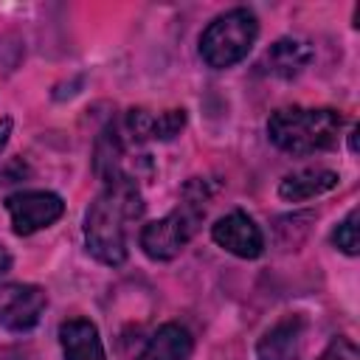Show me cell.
Listing matches in <instances>:
<instances>
[{
	"label": "cell",
	"instance_id": "cell-12",
	"mask_svg": "<svg viewBox=\"0 0 360 360\" xmlns=\"http://www.w3.org/2000/svg\"><path fill=\"white\" fill-rule=\"evenodd\" d=\"M129 132L138 141H172L183 127H186V112L183 110H166V112H149V110H129L127 115Z\"/></svg>",
	"mask_w": 360,
	"mask_h": 360
},
{
	"label": "cell",
	"instance_id": "cell-13",
	"mask_svg": "<svg viewBox=\"0 0 360 360\" xmlns=\"http://www.w3.org/2000/svg\"><path fill=\"white\" fill-rule=\"evenodd\" d=\"M191 332L180 323H163L146 343L138 360H188Z\"/></svg>",
	"mask_w": 360,
	"mask_h": 360
},
{
	"label": "cell",
	"instance_id": "cell-10",
	"mask_svg": "<svg viewBox=\"0 0 360 360\" xmlns=\"http://www.w3.org/2000/svg\"><path fill=\"white\" fill-rule=\"evenodd\" d=\"M59 343L65 360H107L98 329L87 318H70L59 326Z\"/></svg>",
	"mask_w": 360,
	"mask_h": 360
},
{
	"label": "cell",
	"instance_id": "cell-9",
	"mask_svg": "<svg viewBox=\"0 0 360 360\" xmlns=\"http://www.w3.org/2000/svg\"><path fill=\"white\" fill-rule=\"evenodd\" d=\"M312 62V48L301 39H292V37H284V39H276L264 56L259 59V68L276 79H292L298 76L307 65Z\"/></svg>",
	"mask_w": 360,
	"mask_h": 360
},
{
	"label": "cell",
	"instance_id": "cell-1",
	"mask_svg": "<svg viewBox=\"0 0 360 360\" xmlns=\"http://www.w3.org/2000/svg\"><path fill=\"white\" fill-rule=\"evenodd\" d=\"M143 214V200L138 183L121 174L104 186L84 217L87 250L104 264H121L127 259V231Z\"/></svg>",
	"mask_w": 360,
	"mask_h": 360
},
{
	"label": "cell",
	"instance_id": "cell-18",
	"mask_svg": "<svg viewBox=\"0 0 360 360\" xmlns=\"http://www.w3.org/2000/svg\"><path fill=\"white\" fill-rule=\"evenodd\" d=\"M349 149L352 152H357V127L352 129V135H349Z\"/></svg>",
	"mask_w": 360,
	"mask_h": 360
},
{
	"label": "cell",
	"instance_id": "cell-7",
	"mask_svg": "<svg viewBox=\"0 0 360 360\" xmlns=\"http://www.w3.org/2000/svg\"><path fill=\"white\" fill-rule=\"evenodd\" d=\"M211 239L239 259H256L264 250V236L245 211H231L219 217L211 225Z\"/></svg>",
	"mask_w": 360,
	"mask_h": 360
},
{
	"label": "cell",
	"instance_id": "cell-15",
	"mask_svg": "<svg viewBox=\"0 0 360 360\" xmlns=\"http://www.w3.org/2000/svg\"><path fill=\"white\" fill-rule=\"evenodd\" d=\"M318 360H360V349H357V343L349 340V338H335V340L321 352Z\"/></svg>",
	"mask_w": 360,
	"mask_h": 360
},
{
	"label": "cell",
	"instance_id": "cell-4",
	"mask_svg": "<svg viewBox=\"0 0 360 360\" xmlns=\"http://www.w3.org/2000/svg\"><path fill=\"white\" fill-rule=\"evenodd\" d=\"M259 37V20L250 8H231L208 22L200 37V56L208 68L225 70L248 56Z\"/></svg>",
	"mask_w": 360,
	"mask_h": 360
},
{
	"label": "cell",
	"instance_id": "cell-2",
	"mask_svg": "<svg viewBox=\"0 0 360 360\" xmlns=\"http://www.w3.org/2000/svg\"><path fill=\"white\" fill-rule=\"evenodd\" d=\"M343 115L332 107H281L267 121L270 141L290 155H312L338 143Z\"/></svg>",
	"mask_w": 360,
	"mask_h": 360
},
{
	"label": "cell",
	"instance_id": "cell-8",
	"mask_svg": "<svg viewBox=\"0 0 360 360\" xmlns=\"http://www.w3.org/2000/svg\"><path fill=\"white\" fill-rule=\"evenodd\" d=\"M307 321L301 315H284L278 323H273L256 343L259 360H298L301 343H304Z\"/></svg>",
	"mask_w": 360,
	"mask_h": 360
},
{
	"label": "cell",
	"instance_id": "cell-6",
	"mask_svg": "<svg viewBox=\"0 0 360 360\" xmlns=\"http://www.w3.org/2000/svg\"><path fill=\"white\" fill-rule=\"evenodd\" d=\"M48 295L37 284H3L0 287V326L8 332H28L39 323Z\"/></svg>",
	"mask_w": 360,
	"mask_h": 360
},
{
	"label": "cell",
	"instance_id": "cell-3",
	"mask_svg": "<svg viewBox=\"0 0 360 360\" xmlns=\"http://www.w3.org/2000/svg\"><path fill=\"white\" fill-rule=\"evenodd\" d=\"M205 183L202 180H191L183 188V200L174 211H169L166 217L146 222L141 231V248L149 259L155 262H169L174 259L188 239L197 233V228L205 219Z\"/></svg>",
	"mask_w": 360,
	"mask_h": 360
},
{
	"label": "cell",
	"instance_id": "cell-11",
	"mask_svg": "<svg viewBox=\"0 0 360 360\" xmlns=\"http://www.w3.org/2000/svg\"><path fill=\"white\" fill-rule=\"evenodd\" d=\"M338 180H340L338 172L323 169V166H309V169L287 174L278 183V197L287 202H304V200H312L323 191H332L338 186Z\"/></svg>",
	"mask_w": 360,
	"mask_h": 360
},
{
	"label": "cell",
	"instance_id": "cell-14",
	"mask_svg": "<svg viewBox=\"0 0 360 360\" xmlns=\"http://www.w3.org/2000/svg\"><path fill=\"white\" fill-rule=\"evenodd\" d=\"M332 242L335 248H340L346 256H357L360 253V236H357V208H352L343 222H338V228L332 231Z\"/></svg>",
	"mask_w": 360,
	"mask_h": 360
},
{
	"label": "cell",
	"instance_id": "cell-16",
	"mask_svg": "<svg viewBox=\"0 0 360 360\" xmlns=\"http://www.w3.org/2000/svg\"><path fill=\"white\" fill-rule=\"evenodd\" d=\"M8 270H11V253L0 245V276H3V273H8Z\"/></svg>",
	"mask_w": 360,
	"mask_h": 360
},
{
	"label": "cell",
	"instance_id": "cell-17",
	"mask_svg": "<svg viewBox=\"0 0 360 360\" xmlns=\"http://www.w3.org/2000/svg\"><path fill=\"white\" fill-rule=\"evenodd\" d=\"M8 132H11V118H3V121H0V149L6 146V141H8Z\"/></svg>",
	"mask_w": 360,
	"mask_h": 360
},
{
	"label": "cell",
	"instance_id": "cell-5",
	"mask_svg": "<svg viewBox=\"0 0 360 360\" xmlns=\"http://www.w3.org/2000/svg\"><path fill=\"white\" fill-rule=\"evenodd\" d=\"M8 217H11V228L17 236H31L48 225H53L62 214H65V202L59 194L53 191H17L6 200Z\"/></svg>",
	"mask_w": 360,
	"mask_h": 360
}]
</instances>
